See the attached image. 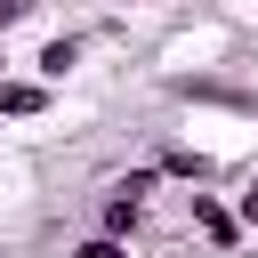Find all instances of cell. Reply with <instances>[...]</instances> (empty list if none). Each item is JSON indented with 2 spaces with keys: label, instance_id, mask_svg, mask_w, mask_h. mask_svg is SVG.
I'll return each mask as SVG.
<instances>
[{
  "label": "cell",
  "instance_id": "cell-8",
  "mask_svg": "<svg viewBox=\"0 0 258 258\" xmlns=\"http://www.w3.org/2000/svg\"><path fill=\"white\" fill-rule=\"evenodd\" d=\"M64 258H129V242H113V234H81Z\"/></svg>",
  "mask_w": 258,
  "mask_h": 258
},
{
  "label": "cell",
  "instance_id": "cell-5",
  "mask_svg": "<svg viewBox=\"0 0 258 258\" xmlns=\"http://www.w3.org/2000/svg\"><path fill=\"white\" fill-rule=\"evenodd\" d=\"M73 64H81V40H73V32H56V40H40V56H32V81H48V89H56Z\"/></svg>",
  "mask_w": 258,
  "mask_h": 258
},
{
  "label": "cell",
  "instance_id": "cell-9",
  "mask_svg": "<svg viewBox=\"0 0 258 258\" xmlns=\"http://www.w3.org/2000/svg\"><path fill=\"white\" fill-rule=\"evenodd\" d=\"M153 185H161V177H153V169H129V177H113V194H129V202H145V194H153Z\"/></svg>",
  "mask_w": 258,
  "mask_h": 258
},
{
  "label": "cell",
  "instance_id": "cell-3",
  "mask_svg": "<svg viewBox=\"0 0 258 258\" xmlns=\"http://www.w3.org/2000/svg\"><path fill=\"white\" fill-rule=\"evenodd\" d=\"M48 105H56V89H48V81H24V73H8V81H0V121H40Z\"/></svg>",
  "mask_w": 258,
  "mask_h": 258
},
{
  "label": "cell",
  "instance_id": "cell-6",
  "mask_svg": "<svg viewBox=\"0 0 258 258\" xmlns=\"http://www.w3.org/2000/svg\"><path fill=\"white\" fill-rule=\"evenodd\" d=\"M137 218H145V202H129V194H113V185H105V210H97V234L129 242V234H137Z\"/></svg>",
  "mask_w": 258,
  "mask_h": 258
},
{
  "label": "cell",
  "instance_id": "cell-10",
  "mask_svg": "<svg viewBox=\"0 0 258 258\" xmlns=\"http://www.w3.org/2000/svg\"><path fill=\"white\" fill-rule=\"evenodd\" d=\"M24 16H32V0H0V32H8V24H24Z\"/></svg>",
  "mask_w": 258,
  "mask_h": 258
},
{
  "label": "cell",
  "instance_id": "cell-2",
  "mask_svg": "<svg viewBox=\"0 0 258 258\" xmlns=\"http://www.w3.org/2000/svg\"><path fill=\"white\" fill-rule=\"evenodd\" d=\"M185 202H194V234H202L210 250H234V242H242V226H234L226 194H185Z\"/></svg>",
  "mask_w": 258,
  "mask_h": 258
},
{
  "label": "cell",
  "instance_id": "cell-4",
  "mask_svg": "<svg viewBox=\"0 0 258 258\" xmlns=\"http://www.w3.org/2000/svg\"><path fill=\"white\" fill-rule=\"evenodd\" d=\"M169 97H194V105H226V113H258L250 89H226V81H169Z\"/></svg>",
  "mask_w": 258,
  "mask_h": 258
},
{
  "label": "cell",
  "instance_id": "cell-11",
  "mask_svg": "<svg viewBox=\"0 0 258 258\" xmlns=\"http://www.w3.org/2000/svg\"><path fill=\"white\" fill-rule=\"evenodd\" d=\"M8 73H16V64H8V56H0V81H8Z\"/></svg>",
  "mask_w": 258,
  "mask_h": 258
},
{
  "label": "cell",
  "instance_id": "cell-7",
  "mask_svg": "<svg viewBox=\"0 0 258 258\" xmlns=\"http://www.w3.org/2000/svg\"><path fill=\"white\" fill-rule=\"evenodd\" d=\"M226 210H234V226H242V234H258V169L242 177V194H234Z\"/></svg>",
  "mask_w": 258,
  "mask_h": 258
},
{
  "label": "cell",
  "instance_id": "cell-1",
  "mask_svg": "<svg viewBox=\"0 0 258 258\" xmlns=\"http://www.w3.org/2000/svg\"><path fill=\"white\" fill-rule=\"evenodd\" d=\"M145 169H153V177H177V185H194V194H202V185L218 177V161H210L202 145H161V153H153Z\"/></svg>",
  "mask_w": 258,
  "mask_h": 258
}]
</instances>
